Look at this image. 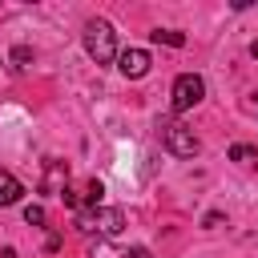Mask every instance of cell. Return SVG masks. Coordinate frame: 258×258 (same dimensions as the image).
<instances>
[{
  "label": "cell",
  "mask_w": 258,
  "mask_h": 258,
  "mask_svg": "<svg viewBox=\"0 0 258 258\" xmlns=\"http://www.w3.org/2000/svg\"><path fill=\"white\" fill-rule=\"evenodd\" d=\"M77 230L81 234H101V238H117L125 230V214L117 206H97V210H85L77 214Z\"/></svg>",
  "instance_id": "6da1fadb"
},
{
  "label": "cell",
  "mask_w": 258,
  "mask_h": 258,
  "mask_svg": "<svg viewBox=\"0 0 258 258\" xmlns=\"http://www.w3.org/2000/svg\"><path fill=\"white\" fill-rule=\"evenodd\" d=\"M85 52L97 60V64H109L117 56V32L109 20H89L85 24Z\"/></svg>",
  "instance_id": "7a4b0ae2"
},
{
  "label": "cell",
  "mask_w": 258,
  "mask_h": 258,
  "mask_svg": "<svg viewBox=\"0 0 258 258\" xmlns=\"http://www.w3.org/2000/svg\"><path fill=\"white\" fill-rule=\"evenodd\" d=\"M157 133H161V145L173 153V157H194L202 145H198V137H194V129H185L181 121H173V117H161L157 121Z\"/></svg>",
  "instance_id": "3957f363"
},
{
  "label": "cell",
  "mask_w": 258,
  "mask_h": 258,
  "mask_svg": "<svg viewBox=\"0 0 258 258\" xmlns=\"http://www.w3.org/2000/svg\"><path fill=\"white\" fill-rule=\"evenodd\" d=\"M202 97H206V81H202L198 73H181V77L173 81V93H169V105H173V113H185V109H194V105H202Z\"/></svg>",
  "instance_id": "277c9868"
},
{
  "label": "cell",
  "mask_w": 258,
  "mask_h": 258,
  "mask_svg": "<svg viewBox=\"0 0 258 258\" xmlns=\"http://www.w3.org/2000/svg\"><path fill=\"white\" fill-rule=\"evenodd\" d=\"M101 194H105V185L93 177V181H85V185H77V189H64L60 198H64V206H69L73 214H85V210H97V206H101Z\"/></svg>",
  "instance_id": "5b68a950"
},
{
  "label": "cell",
  "mask_w": 258,
  "mask_h": 258,
  "mask_svg": "<svg viewBox=\"0 0 258 258\" xmlns=\"http://www.w3.org/2000/svg\"><path fill=\"white\" fill-rule=\"evenodd\" d=\"M40 189H44V194H56V198L69 189V165H64L60 157H48V161H44V177H40Z\"/></svg>",
  "instance_id": "8992f818"
},
{
  "label": "cell",
  "mask_w": 258,
  "mask_h": 258,
  "mask_svg": "<svg viewBox=\"0 0 258 258\" xmlns=\"http://www.w3.org/2000/svg\"><path fill=\"white\" fill-rule=\"evenodd\" d=\"M117 69H121V77L141 81V77L149 73V52H145V48H125V52L117 56Z\"/></svg>",
  "instance_id": "52a82bcc"
},
{
  "label": "cell",
  "mask_w": 258,
  "mask_h": 258,
  "mask_svg": "<svg viewBox=\"0 0 258 258\" xmlns=\"http://www.w3.org/2000/svg\"><path fill=\"white\" fill-rule=\"evenodd\" d=\"M20 194H24L20 177H16V173H8V169H0V206H12V202H20Z\"/></svg>",
  "instance_id": "ba28073f"
},
{
  "label": "cell",
  "mask_w": 258,
  "mask_h": 258,
  "mask_svg": "<svg viewBox=\"0 0 258 258\" xmlns=\"http://www.w3.org/2000/svg\"><path fill=\"white\" fill-rule=\"evenodd\" d=\"M230 161H242V165H258V145H246V141L230 145Z\"/></svg>",
  "instance_id": "9c48e42d"
},
{
  "label": "cell",
  "mask_w": 258,
  "mask_h": 258,
  "mask_svg": "<svg viewBox=\"0 0 258 258\" xmlns=\"http://www.w3.org/2000/svg\"><path fill=\"white\" fill-rule=\"evenodd\" d=\"M153 40H157V44H173V48H181V44H185V36H181L177 28H157V32H153Z\"/></svg>",
  "instance_id": "30bf717a"
},
{
  "label": "cell",
  "mask_w": 258,
  "mask_h": 258,
  "mask_svg": "<svg viewBox=\"0 0 258 258\" xmlns=\"http://www.w3.org/2000/svg\"><path fill=\"white\" fill-rule=\"evenodd\" d=\"M12 64H16V69H28V64H32V48H28V44H16V48H12Z\"/></svg>",
  "instance_id": "8fae6325"
},
{
  "label": "cell",
  "mask_w": 258,
  "mask_h": 258,
  "mask_svg": "<svg viewBox=\"0 0 258 258\" xmlns=\"http://www.w3.org/2000/svg\"><path fill=\"white\" fill-rule=\"evenodd\" d=\"M44 218H48L44 206H28V210H24V222H28V226H44Z\"/></svg>",
  "instance_id": "7c38bea8"
},
{
  "label": "cell",
  "mask_w": 258,
  "mask_h": 258,
  "mask_svg": "<svg viewBox=\"0 0 258 258\" xmlns=\"http://www.w3.org/2000/svg\"><path fill=\"white\" fill-rule=\"evenodd\" d=\"M125 258H153V254H149V250H145V246H133V250H129V254H125Z\"/></svg>",
  "instance_id": "4fadbf2b"
},
{
  "label": "cell",
  "mask_w": 258,
  "mask_h": 258,
  "mask_svg": "<svg viewBox=\"0 0 258 258\" xmlns=\"http://www.w3.org/2000/svg\"><path fill=\"white\" fill-rule=\"evenodd\" d=\"M250 56H254V60H258V40H254V44H250Z\"/></svg>",
  "instance_id": "5bb4252c"
},
{
  "label": "cell",
  "mask_w": 258,
  "mask_h": 258,
  "mask_svg": "<svg viewBox=\"0 0 258 258\" xmlns=\"http://www.w3.org/2000/svg\"><path fill=\"white\" fill-rule=\"evenodd\" d=\"M0 258H16V250H12V246H8V250H4V254H0Z\"/></svg>",
  "instance_id": "9a60e30c"
},
{
  "label": "cell",
  "mask_w": 258,
  "mask_h": 258,
  "mask_svg": "<svg viewBox=\"0 0 258 258\" xmlns=\"http://www.w3.org/2000/svg\"><path fill=\"white\" fill-rule=\"evenodd\" d=\"M254 105H258V93H254Z\"/></svg>",
  "instance_id": "2e32d148"
}]
</instances>
